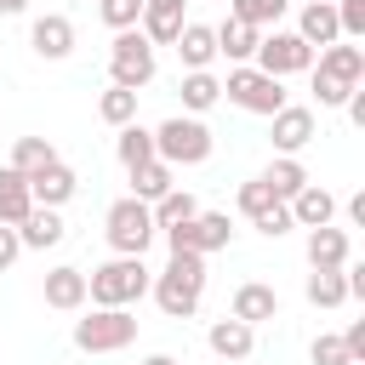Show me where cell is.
<instances>
[{
	"label": "cell",
	"instance_id": "obj_1",
	"mask_svg": "<svg viewBox=\"0 0 365 365\" xmlns=\"http://www.w3.org/2000/svg\"><path fill=\"white\" fill-rule=\"evenodd\" d=\"M148 268H143V257H108L103 268H91L86 274V302L91 308H131V302H143L148 297Z\"/></svg>",
	"mask_w": 365,
	"mask_h": 365
},
{
	"label": "cell",
	"instance_id": "obj_2",
	"mask_svg": "<svg viewBox=\"0 0 365 365\" xmlns=\"http://www.w3.org/2000/svg\"><path fill=\"white\" fill-rule=\"evenodd\" d=\"M211 148H217V137H211V125L194 120V114H171V120L154 125V160H165L171 171H177V165H205Z\"/></svg>",
	"mask_w": 365,
	"mask_h": 365
},
{
	"label": "cell",
	"instance_id": "obj_3",
	"mask_svg": "<svg viewBox=\"0 0 365 365\" xmlns=\"http://www.w3.org/2000/svg\"><path fill=\"white\" fill-rule=\"evenodd\" d=\"M103 234H108V245H114V257H143L148 245H154V211L143 205V200H114L108 205V217H103Z\"/></svg>",
	"mask_w": 365,
	"mask_h": 365
},
{
	"label": "cell",
	"instance_id": "obj_4",
	"mask_svg": "<svg viewBox=\"0 0 365 365\" xmlns=\"http://www.w3.org/2000/svg\"><path fill=\"white\" fill-rule=\"evenodd\" d=\"M137 342V319L125 308H91L86 319H74V348L80 354H120Z\"/></svg>",
	"mask_w": 365,
	"mask_h": 365
},
{
	"label": "cell",
	"instance_id": "obj_5",
	"mask_svg": "<svg viewBox=\"0 0 365 365\" xmlns=\"http://www.w3.org/2000/svg\"><path fill=\"white\" fill-rule=\"evenodd\" d=\"M222 97L234 103V108H245V114H279L285 108V86L274 80V74H262V68H251V63H240V68H228V80H222Z\"/></svg>",
	"mask_w": 365,
	"mask_h": 365
},
{
	"label": "cell",
	"instance_id": "obj_6",
	"mask_svg": "<svg viewBox=\"0 0 365 365\" xmlns=\"http://www.w3.org/2000/svg\"><path fill=\"white\" fill-rule=\"evenodd\" d=\"M148 80H154V46H148L137 29L114 34V46H108V86H120V91H143Z\"/></svg>",
	"mask_w": 365,
	"mask_h": 365
},
{
	"label": "cell",
	"instance_id": "obj_7",
	"mask_svg": "<svg viewBox=\"0 0 365 365\" xmlns=\"http://www.w3.org/2000/svg\"><path fill=\"white\" fill-rule=\"evenodd\" d=\"M251 68H262V74H274V80L308 74V68H314V46H302L291 29H274V34L257 40V63H251Z\"/></svg>",
	"mask_w": 365,
	"mask_h": 365
},
{
	"label": "cell",
	"instance_id": "obj_8",
	"mask_svg": "<svg viewBox=\"0 0 365 365\" xmlns=\"http://www.w3.org/2000/svg\"><path fill=\"white\" fill-rule=\"evenodd\" d=\"M268 143H274V154H302L314 143V108L285 103L279 114H268Z\"/></svg>",
	"mask_w": 365,
	"mask_h": 365
},
{
	"label": "cell",
	"instance_id": "obj_9",
	"mask_svg": "<svg viewBox=\"0 0 365 365\" xmlns=\"http://www.w3.org/2000/svg\"><path fill=\"white\" fill-rule=\"evenodd\" d=\"M228 319H240V325H268V319H279V291L274 285H262V279H245L240 291H234V302H228Z\"/></svg>",
	"mask_w": 365,
	"mask_h": 365
},
{
	"label": "cell",
	"instance_id": "obj_10",
	"mask_svg": "<svg viewBox=\"0 0 365 365\" xmlns=\"http://www.w3.org/2000/svg\"><path fill=\"white\" fill-rule=\"evenodd\" d=\"M182 0H143V17H137V34L148 40V46H171L177 34H182Z\"/></svg>",
	"mask_w": 365,
	"mask_h": 365
},
{
	"label": "cell",
	"instance_id": "obj_11",
	"mask_svg": "<svg viewBox=\"0 0 365 365\" xmlns=\"http://www.w3.org/2000/svg\"><path fill=\"white\" fill-rule=\"evenodd\" d=\"M29 46H34L46 63H63V57L74 51V23H68L63 11H46V17H34V29H29Z\"/></svg>",
	"mask_w": 365,
	"mask_h": 365
},
{
	"label": "cell",
	"instance_id": "obj_12",
	"mask_svg": "<svg viewBox=\"0 0 365 365\" xmlns=\"http://www.w3.org/2000/svg\"><path fill=\"white\" fill-rule=\"evenodd\" d=\"M297 40L314 46V51L336 46V40H342V29H336V6H331V0H308L302 17H297Z\"/></svg>",
	"mask_w": 365,
	"mask_h": 365
},
{
	"label": "cell",
	"instance_id": "obj_13",
	"mask_svg": "<svg viewBox=\"0 0 365 365\" xmlns=\"http://www.w3.org/2000/svg\"><path fill=\"white\" fill-rule=\"evenodd\" d=\"M74 188H80V177H74V171H68L63 160L29 177V194H34V205H46V211H57V205H68V200H74Z\"/></svg>",
	"mask_w": 365,
	"mask_h": 365
},
{
	"label": "cell",
	"instance_id": "obj_14",
	"mask_svg": "<svg viewBox=\"0 0 365 365\" xmlns=\"http://www.w3.org/2000/svg\"><path fill=\"white\" fill-rule=\"evenodd\" d=\"M46 308H57V314H80L86 308V268H51L46 274Z\"/></svg>",
	"mask_w": 365,
	"mask_h": 365
},
{
	"label": "cell",
	"instance_id": "obj_15",
	"mask_svg": "<svg viewBox=\"0 0 365 365\" xmlns=\"http://www.w3.org/2000/svg\"><path fill=\"white\" fill-rule=\"evenodd\" d=\"M314 68H319V74H331V80H342V86H365V51H359L354 40H336V46H325Z\"/></svg>",
	"mask_w": 365,
	"mask_h": 365
},
{
	"label": "cell",
	"instance_id": "obj_16",
	"mask_svg": "<svg viewBox=\"0 0 365 365\" xmlns=\"http://www.w3.org/2000/svg\"><path fill=\"white\" fill-rule=\"evenodd\" d=\"M262 182H268V194H274V200H285V205H291L314 177H308V165H302L297 154H274V160H268V171H262Z\"/></svg>",
	"mask_w": 365,
	"mask_h": 365
},
{
	"label": "cell",
	"instance_id": "obj_17",
	"mask_svg": "<svg viewBox=\"0 0 365 365\" xmlns=\"http://www.w3.org/2000/svg\"><path fill=\"white\" fill-rule=\"evenodd\" d=\"M205 342H211V354L217 359H251V348H257V331L251 325H240V319H211V331H205Z\"/></svg>",
	"mask_w": 365,
	"mask_h": 365
},
{
	"label": "cell",
	"instance_id": "obj_18",
	"mask_svg": "<svg viewBox=\"0 0 365 365\" xmlns=\"http://www.w3.org/2000/svg\"><path fill=\"white\" fill-rule=\"evenodd\" d=\"M331 217H336V194L319 188V182H308V188L291 200V222H297V228H331Z\"/></svg>",
	"mask_w": 365,
	"mask_h": 365
},
{
	"label": "cell",
	"instance_id": "obj_19",
	"mask_svg": "<svg viewBox=\"0 0 365 365\" xmlns=\"http://www.w3.org/2000/svg\"><path fill=\"white\" fill-rule=\"evenodd\" d=\"M354 245L342 228H308V268H348Z\"/></svg>",
	"mask_w": 365,
	"mask_h": 365
},
{
	"label": "cell",
	"instance_id": "obj_20",
	"mask_svg": "<svg viewBox=\"0 0 365 365\" xmlns=\"http://www.w3.org/2000/svg\"><path fill=\"white\" fill-rule=\"evenodd\" d=\"M148 291H154V302H160V314H165V319H194V314H200V291H194V285H182L177 274H160Z\"/></svg>",
	"mask_w": 365,
	"mask_h": 365
},
{
	"label": "cell",
	"instance_id": "obj_21",
	"mask_svg": "<svg viewBox=\"0 0 365 365\" xmlns=\"http://www.w3.org/2000/svg\"><path fill=\"white\" fill-rule=\"evenodd\" d=\"M171 46H177V57H182L188 74H194V68H211V57H217V34H211V23H182V34H177Z\"/></svg>",
	"mask_w": 365,
	"mask_h": 365
},
{
	"label": "cell",
	"instance_id": "obj_22",
	"mask_svg": "<svg viewBox=\"0 0 365 365\" xmlns=\"http://www.w3.org/2000/svg\"><path fill=\"white\" fill-rule=\"evenodd\" d=\"M17 240H23V251H51V245H63V217L46 211V205H34L17 222Z\"/></svg>",
	"mask_w": 365,
	"mask_h": 365
},
{
	"label": "cell",
	"instance_id": "obj_23",
	"mask_svg": "<svg viewBox=\"0 0 365 365\" xmlns=\"http://www.w3.org/2000/svg\"><path fill=\"white\" fill-rule=\"evenodd\" d=\"M29 211H34L29 177H23V171H11V165H0V222H6V228H17Z\"/></svg>",
	"mask_w": 365,
	"mask_h": 365
},
{
	"label": "cell",
	"instance_id": "obj_24",
	"mask_svg": "<svg viewBox=\"0 0 365 365\" xmlns=\"http://www.w3.org/2000/svg\"><path fill=\"white\" fill-rule=\"evenodd\" d=\"M211 34H217V57H228V63H251V57H257V40H262L251 23H234V17L217 23Z\"/></svg>",
	"mask_w": 365,
	"mask_h": 365
},
{
	"label": "cell",
	"instance_id": "obj_25",
	"mask_svg": "<svg viewBox=\"0 0 365 365\" xmlns=\"http://www.w3.org/2000/svg\"><path fill=\"white\" fill-rule=\"evenodd\" d=\"M171 177H177V171H171L165 160H143V165L131 171V200H143V205H154L160 194H171V188H177Z\"/></svg>",
	"mask_w": 365,
	"mask_h": 365
},
{
	"label": "cell",
	"instance_id": "obj_26",
	"mask_svg": "<svg viewBox=\"0 0 365 365\" xmlns=\"http://www.w3.org/2000/svg\"><path fill=\"white\" fill-rule=\"evenodd\" d=\"M228 245H234V222H228V211H200V217H194V251L211 257V251H228Z\"/></svg>",
	"mask_w": 365,
	"mask_h": 365
},
{
	"label": "cell",
	"instance_id": "obj_27",
	"mask_svg": "<svg viewBox=\"0 0 365 365\" xmlns=\"http://www.w3.org/2000/svg\"><path fill=\"white\" fill-rule=\"evenodd\" d=\"M177 91H182V108L200 120V114H205V108L222 97V80H217L211 68H194V74H182V86H177Z\"/></svg>",
	"mask_w": 365,
	"mask_h": 365
},
{
	"label": "cell",
	"instance_id": "obj_28",
	"mask_svg": "<svg viewBox=\"0 0 365 365\" xmlns=\"http://www.w3.org/2000/svg\"><path fill=\"white\" fill-rule=\"evenodd\" d=\"M46 165H57V148H51V137H17V143H11V171L34 177V171H46Z\"/></svg>",
	"mask_w": 365,
	"mask_h": 365
},
{
	"label": "cell",
	"instance_id": "obj_29",
	"mask_svg": "<svg viewBox=\"0 0 365 365\" xmlns=\"http://www.w3.org/2000/svg\"><path fill=\"white\" fill-rule=\"evenodd\" d=\"M285 6H291V0H228V17H234V23H251V29L262 34V29H279Z\"/></svg>",
	"mask_w": 365,
	"mask_h": 365
},
{
	"label": "cell",
	"instance_id": "obj_30",
	"mask_svg": "<svg viewBox=\"0 0 365 365\" xmlns=\"http://www.w3.org/2000/svg\"><path fill=\"white\" fill-rule=\"evenodd\" d=\"M114 154H120V165H125V171H137L143 160H154V131H148V125H137V120H131V125H120Z\"/></svg>",
	"mask_w": 365,
	"mask_h": 365
},
{
	"label": "cell",
	"instance_id": "obj_31",
	"mask_svg": "<svg viewBox=\"0 0 365 365\" xmlns=\"http://www.w3.org/2000/svg\"><path fill=\"white\" fill-rule=\"evenodd\" d=\"M308 302H314V308H342V302H348L342 268H314V274H308Z\"/></svg>",
	"mask_w": 365,
	"mask_h": 365
},
{
	"label": "cell",
	"instance_id": "obj_32",
	"mask_svg": "<svg viewBox=\"0 0 365 365\" xmlns=\"http://www.w3.org/2000/svg\"><path fill=\"white\" fill-rule=\"evenodd\" d=\"M148 211H154V228H171V222H188V217H200V200H194L188 188H171V194H160Z\"/></svg>",
	"mask_w": 365,
	"mask_h": 365
},
{
	"label": "cell",
	"instance_id": "obj_33",
	"mask_svg": "<svg viewBox=\"0 0 365 365\" xmlns=\"http://www.w3.org/2000/svg\"><path fill=\"white\" fill-rule=\"evenodd\" d=\"M97 114H103V125H131L137 120V91H120V86H108L103 97H97Z\"/></svg>",
	"mask_w": 365,
	"mask_h": 365
},
{
	"label": "cell",
	"instance_id": "obj_34",
	"mask_svg": "<svg viewBox=\"0 0 365 365\" xmlns=\"http://www.w3.org/2000/svg\"><path fill=\"white\" fill-rule=\"evenodd\" d=\"M97 11H103V23H108L114 34H125V29H137L143 0H97Z\"/></svg>",
	"mask_w": 365,
	"mask_h": 365
},
{
	"label": "cell",
	"instance_id": "obj_35",
	"mask_svg": "<svg viewBox=\"0 0 365 365\" xmlns=\"http://www.w3.org/2000/svg\"><path fill=\"white\" fill-rule=\"evenodd\" d=\"M165 274H177L182 285H194V291H205V257H200V251H177V257L165 262Z\"/></svg>",
	"mask_w": 365,
	"mask_h": 365
},
{
	"label": "cell",
	"instance_id": "obj_36",
	"mask_svg": "<svg viewBox=\"0 0 365 365\" xmlns=\"http://www.w3.org/2000/svg\"><path fill=\"white\" fill-rule=\"evenodd\" d=\"M268 205H279V200L268 194V182H262V177H251V182H240V211H245L251 222H257V217H262Z\"/></svg>",
	"mask_w": 365,
	"mask_h": 365
},
{
	"label": "cell",
	"instance_id": "obj_37",
	"mask_svg": "<svg viewBox=\"0 0 365 365\" xmlns=\"http://www.w3.org/2000/svg\"><path fill=\"white\" fill-rule=\"evenodd\" d=\"M331 6H336L342 40H359V34H365V0H331Z\"/></svg>",
	"mask_w": 365,
	"mask_h": 365
},
{
	"label": "cell",
	"instance_id": "obj_38",
	"mask_svg": "<svg viewBox=\"0 0 365 365\" xmlns=\"http://www.w3.org/2000/svg\"><path fill=\"white\" fill-rule=\"evenodd\" d=\"M308 74H314V97H319V108H342V103H348L354 86H342V80H331V74H319V68H308Z\"/></svg>",
	"mask_w": 365,
	"mask_h": 365
},
{
	"label": "cell",
	"instance_id": "obj_39",
	"mask_svg": "<svg viewBox=\"0 0 365 365\" xmlns=\"http://www.w3.org/2000/svg\"><path fill=\"white\" fill-rule=\"evenodd\" d=\"M251 228H257V234H268V240H279V234H291L297 222H291V205L279 200V205H268V211H262V217H257Z\"/></svg>",
	"mask_w": 365,
	"mask_h": 365
},
{
	"label": "cell",
	"instance_id": "obj_40",
	"mask_svg": "<svg viewBox=\"0 0 365 365\" xmlns=\"http://www.w3.org/2000/svg\"><path fill=\"white\" fill-rule=\"evenodd\" d=\"M308 359H314V365H354V359H348V348H342V336H314Z\"/></svg>",
	"mask_w": 365,
	"mask_h": 365
},
{
	"label": "cell",
	"instance_id": "obj_41",
	"mask_svg": "<svg viewBox=\"0 0 365 365\" xmlns=\"http://www.w3.org/2000/svg\"><path fill=\"white\" fill-rule=\"evenodd\" d=\"M342 348H348V359H354V365H365V319H354V325L342 331Z\"/></svg>",
	"mask_w": 365,
	"mask_h": 365
},
{
	"label": "cell",
	"instance_id": "obj_42",
	"mask_svg": "<svg viewBox=\"0 0 365 365\" xmlns=\"http://www.w3.org/2000/svg\"><path fill=\"white\" fill-rule=\"evenodd\" d=\"M17 257H23V240H17V228H6V222H0V274H6Z\"/></svg>",
	"mask_w": 365,
	"mask_h": 365
},
{
	"label": "cell",
	"instance_id": "obj_43",
	"mask_svg": "<svg viewBox=\"0 0 365 365\" xmlns=\"http://www.w3.org/2000/svg\"><path fill=\"white\" fill-rule=\"evenodd\" d=\"M29 11V0H0V17H23Z\"/></svg>",
	"mask_w": 365,
	"mask_h": 365
},
{
	"label": "cell",
	"instance_id": "obj_44",
	"mask_svg": "<svg viewBox=\"0 0 365 365\" xmlns=\"http://www.w3.org/2000/svg\"><path fill=\"white\" fill-rule=\"evenodd\" d=\"M143 365H177V359H171V354H148Z\"/></svg>",
	"mask_w": 365,
	"mask_h": 365
}]
</instances>
